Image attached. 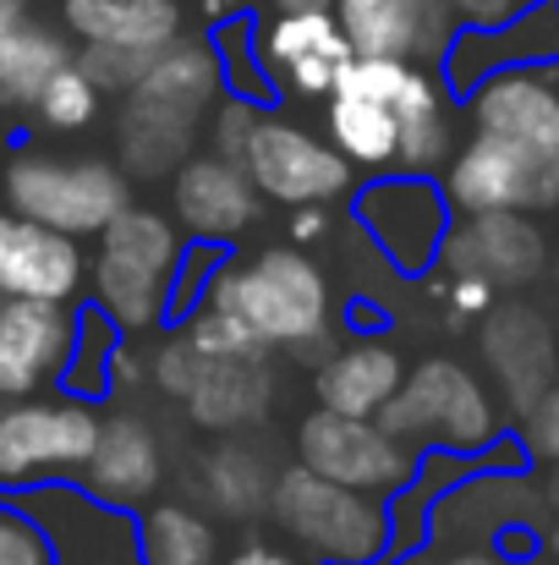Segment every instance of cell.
Wrapping results in <instances>:
<instances>
[{
  "instance_id": "obj_1",
  "label": "cell",
  "mask_w": 559,
  "mask_h": 565,
  "mask_svg": "<svg viewBox=\"0 0 559 565\" xmlns=\"http://www.w3.org/2000/svg\"><path fill=\"white\" fill-rule=\"evenodd\" d=\"M324 138L352 171L433 177L455 154L450 94L417 61L357 55L324 99Z\"/></svg>"
},
{
  "instance_id": "obj_2",
  "label": "cell",
  "mask_w": 559,
  "mask_h": 565,
  "mask_svg": "<svg viewBox=\"0 0 559 565\" xmlns=\"http://www.w3.org/2000/svg\"><path fill=\"white\" fill-rule=\"evenodd\" d=\"M203 302L236 313L264 352H308V363H324L335 347V291L302 247H258L247 258H225Z\"/></svg>"
},
{
  "instance_id": "obj_3",
  "label": "cell",
  "mask_w": 559,
  "mask_h": 565,
  "mask_svg": "<svg viewBox=\"0 0 559 565\" xmlns=\"http://www.w3.org/2000/svg\"><path fill=\"white\" fill-rule=\"evenodd\" d=\"M186 236L165 209L149 203H127L88 253V302L121 330V335H143L154 324H165V297H171V275L182 264Z\"/></svg>"
},
{
  "instance_id": "obj_4",
  "label": "cell",
  "mask_w": 559,
  "mask_h": 565,
  "mask_svg": "<svg viewBox=\"0 0 559 565\" xmlns=\"http://www.w3.org/2000/svg\"><path fill=\"white\" fill-rule=\"evenodd\" d=\"M0 203L6 214L50 225L72 242H94L132 203V182L121 177L116 160H99V154L17 149L0 171Z\"/></svg>"
},
{
  "instance_id": "obj_5",
  "label": "cell",
  "mask_w": 559,
  "mask_h": 565,
  "mask_svg": "<svg viewBox=\"0 0 559 565\" xmlns=\"http://www.w3.org/2000/svg\"><path fill=\"white\" fill-rule=\"evenodd\" d=\"M389 439H400L406 450H450V456H483L499 434V406L488 395V384L455 358H422L411 374L400 379V390L389 395V406L373 417Z\"/></svg>"
},
{
  "instance_id": "obj_6",
  "label": "cell",
  "mask_w": 559,
  "mask_h": 565,
  "mask_svg": "<svg viewBox=\"0 0 559 565\" xmlns=\"http://www.w3.org/2000/svg\"><path fill=\"white\" fill-rule=\"evenodd\" d=\"M269 516L308 555V565H384L389 561V505L286 467L269 494Z\"/></svg>"
},
{
  "instance_id": "obj_7",
  "label": "cell",
  "mask_w": 559,
  "mask_h": 565,
  "mask_svg": "<svg viewBox=\"0 0 559 565\" xmlns=\"http://www.w3.org/2000/svg\"><path fill=\"white\" fill-rule=\"evenodd\" d=\"M99 406L61 390L0 406V494L39 483H77L99 439Z\"/></svg>"
},
{
  "instance_id": "obj_8",
  "label": "cell",
  "mask_w": 559,
  "mask_h": 565,
  "mask_svg": "<svg viewBox=\"0 0 559 565\" xmlns=\"http://www.w3.org/2000/svg\"><path fill=\"white\" fill-rule=\"evenodd\" d=\"M241 171L264 203H280V209H308V203L330 209L357 192V171L330 149L324 132L275 110H258L252 138L241 149Z\"/></svg>"
},
{
  "instance_id": "obj_9",
  "label": "cell",
  "mask_w": 559,
  "mask_h": 565,
  "mask_svg": "<svg viewBox=\"0 0 559 565\" xmlns=\"http://www.w3.org/2000/svg\"><path fill=\"white\" fill-rule=\"evenodd\" d=\"M149 384L182 401L186 423L203 434H241L252 428L269 401H275V374L269 363H219L197 358L182 335H171L160 352H149Z\"/></svg>"
},
{
  "instance_id": "obj_10",
  "label": "cell",
  "mask_w": 559,
  "mask_h": 565,
  "mask_svg": "<svg viewBox=\"0 0 559 565\" xmlns=\"http://www.w3.org/2000/svg\"><path fill=\"white\" fill-rule=\"evenodd\" d=\"M297 467H308L313 478L341 483L352 494L395 500L417 472V450L389 439L368 417H335V412L313 406L297 423Z\"/></svg>"
},
{
  "instance_id": "obj_11",
  "label": "cell",
  "mask_w": 559,
  "mask_h": 565,
  "mask_svg": "<svg viewBox=\"0 0 559 565\" xmlns=\"http://www.w3.org/2000/svg\"><path fill=\"white\" fill-rule=\"evenodd\" d=\"M352 220L363 225V236L378 247V258L395 275H428L439 264L450 225H455V214H450L433 177H395V171L357 182Z\"/></svg>"
},
{
  "instance_id": "obj_12",
  "label": "cell",
  "mask_w": 559,
  "mask_h": 565,
  "mask_svg": "<svg viewBox=\"0 0 559 565\" xmlns=\"http://www.w3.org/2000/svg\"><path fill=\"white\" fill-rule=\"evenodd\" d=\"M50 544V565H143L138 555V516L99 505L77 483H39L6 494Z\"/></svg>"
},
{
  "instance_id": "obj_13",
  "label": "cell",
  "mask_w": 559,
  "mask_h": 565,
  "mask_svg": "<svg viewBox=\"0 0 559 565\" xmlns=\"http://www.w3.org/2000/svg\"><path fill=\"white\" fill-rule=\"evenodd\" d=\"M444 203L450 214H538L559 203V171L538 166L533 154L472 132L444 166Z\"/></svg>"
},
{
  "instance_id": "obj_14",
  "label": "cell",
  "mask_w": 559,
  "mask_h": 565,
  "mask_svg": "<svg viewBox=\"0 0 559 565\" xmlns=\"http://www.w3.org/2000/svg\"><path fill=\"white\" fill-rule=\"evenodd\" d=\"M252 44L258 61L275 83L280 99H302V105H324L330 88L341 83V72L357 61L335 11H275L264 28L252 22Z\"/></svg>"
},
{
  "instance_id": "obj_15",
  "label": "cell",
  "mask_w": 559,
  "mask_h": 565,
  "mask_svg": "<svg viewBox=\"0 0 559 565\" xmlns=\"http://www.w3.org/2000/svg\"><path fill=\"white\" fill-rule=\"evenodd\" d=\"M171 188V220L186 242H203V247H219L230 253L264 214V198L252 192L247 171L236 160H219L208 149H197L182 171L165 182Z\"/></svg>"
},
{
  "instance_id": "obj_16",
  "label": "cell",
  "mask_w": 559,
  "mask_h": 565,
  "mask_svg": "<svg viewBox=\"0 0 559 565\" xmlns=\"http://www.w3.org/2000/svg\"><path fill=\"white\" fill-rule=\"evenodd\" d=\"M88 291V247L0 209V297L77 308Z\"/></svg>"
},
{
  "instance_id": "obj_17",
  "label": "cell",
  "mask_w": 559,
  "mask_h": 565,
  "mask_svg": "<svg viewBox=\"0 0 559 565\" xmlns=\"http://www.w3.org/2000/svg\"><path fill=\"white\" fill-rule=\"evenodd\" d=\"M466 110L483 138H499L533 154L538 166L559 171V83L544 66H522V72H499L477 83L466 94Z\"/></svg>"
},
{
  "instance_id": "obj_18",
  "label": "cell",
  "mask_w": 559,
  "mask_h": 565,
  "mask_svg": "<svg viewBox=\"0 0 559 565\" xmlns=\"http://www.w3.org/2000/svg\"><path fill=\"white\" fill-rule=\"evenodd\" d=\"M160 483H165V439H160V428L143 412H127V406L105 412L94 456L77 472V489L94 494L99 505L143 511V505H154Z\"/></svg>"
},
{
  "instance_id": "obj_19",
  "label": "cell",
  "mask_w": 559,
  "mask_h": 565,
  "mask_svg": "<svg viewBox=\"0 0 559 565\" xmlns=\"http://www.w3.org/2000/svg\"><path fill=\"white\" fill-rule=\"evenodd\" d=\"M352 55L373 61H417L439 66V55L455 39V11L450 0H335L330 6Z\"/></svg>"
},
{
  "instance_id": "obj_20",
  "label": "cell",
  "mask_w": 559,
  "mask_h": 565,
  "mask_svg": "<svg viewBox=\"0 0 559 565\" xmlns=\"http://www.w3.org/2000/svg\"><path fill=\"white\" fill-rule=\"evenodd\" d=\"M559 55V6L544 0L499 28H455L450 50L439 55V83L444 94H472L477 83L522 66H544Z\"/></svg>"
},
{
  "instance_id": "obj_21",
  "label": "cell",
  "mask_w": 559,
  "mask_h": 565,
  "mask_svg": "<svg viewBox=\"0 0 559 565\" xmlns=\"http://www.w3.org/2000/svg\"><path fill=\"white\" fill-rule=\"evenodd\" d=\"M544 264H549V242L533 225V214H466L450 225V236L439 247L444 275H472L494 291L538 280Z\"/></svg>"
},
{
  "instance_id": "obj_22",
  "label": "cell",
  "mask_w": 559,
  "mask_h": 565,
  "mask_svg": "<svg viewBox=\"0 0 559 565\" xmlns=\"http://www.w3.org/2000/svg\"><path fill=\"white\" fill-rule=\"evenodd\" d=\"M477 347H483V363L499 384V395L527 417L549 384L559 379V341L555 324L527 308V302H505V308H488L483 313V330H477Z\"/></svg>"
},
{
  "instance_id": "obj_23",
  "label": "cell",
  "mask_w": 559,
  "mask_h": 565,
  "mask_svg": "<svg viewBox=\"0 0 559 565\" xmlns=\"http://www.w3.org/2000/svg\"><path fill=\"white\" fill-rule=\"evenodd\" d=\"M55 17L83 55H121L138 66L182 39V0H55Z\"/></svg>"
},
{
  "instance_id": "obj_24",
  "label": "cell",
  "mask_w": 559,
  "mask_h": 565,
  "mask_svg": "<svg viewBox=\"0 0 559 565\" xmlns=\"http://www.w3.org/2000/svg\"><path fill=\"white\" fill-rule=\"evenodd\" d=\"M203 121L197 110H182L171 99H154L143 88L121 94L116 110V166L127 182H171L203 143Z\"/></svg>"
},
{
  "instance_id": "obj_25",
  "label": "cell",
  "mask_w": 559,
  "mask_h": 565,
  "mask_svg": "<svg viewBox=\"0 0 559 565\" xmlns=\"http://www.w3.org/2000/svg\"><path fill=\"white\" fill-rule=\"evenodd\" d=\"M72 352V308L0 302V401H33L61 384Z\"/></svg>"
},
{
  "instance_id": "obj_26",
  "label": "cell",
  "mask_w": 559,
  "mask_h": 565,
  "mask_svg": "<svg viewBox=\"0 0 559 565\" xmlns=\"http://www.w3.org/2000/svg\"><path fill=\"white\" fill-rule=\"evenodd\" d=\"M77 61V44L39 0H0V110H28L39 88Z\"/></svg>"
},
{
  "instance_id": "obj_27",
  "label": "cell",
  "mask_w": 559,
  "mask_h": 565,
  "mask_svg": "<svg viewBox=\"0 0 559 565\" xmlns=\"http://www.w3.org/2000/svg\"><path fill=\"white\" fill-rule=\"evenodd\" d=\"M400 379H406V363L384 335H352V341L330 347V358L319 363L313 395L335 417H368L373 423L389 406V395L400 390Z\"/></svg>"
},
{
  "instance_id": "obj_28",
  "label": "cell",
  "mask_w": 559,
  "mask_h": 565,
  "mask_svg": "<svg viewBox=\"0 0 559 565\" xmlns=\"http://www.w3.org/2000/svg\"><path fill=\"white\" fill-rule=\"evenodd\" d=\"M275 461L247 445V439H225L203 456L197 467V494L214 505V516H230V522H247V516H264L269 511V494H275Z\"/></svg>"
},
{
  "instance_id": "obj_29",
  "label": "cell",
  "mask_w": 559,
  "mask_h": 565,
  "mask_svg": "<svg viewBox=\"0 0 559 565\" xmlns=\"http://www.w3.org/2000/svg\"><path fill=\"white\" fill-rule=\"evenodd\" d=\"M138 555L143 565H219V533L203 511L154 500L138 516Z\"/></svg>"
},
{
  "instance_id": "obj_30",
  "label": "cell",
  "mask_w": 559,
  "mask_h": 565,
  "mask_svg": "<svg viewBox=\"0 0 559 565\" xmlns=\"http://www.w3.org/2000/svg\"><path fill=\"white\" fill-rule=\"evenodd\" d=\"M121 347V330L94 308V302H77L72 308V352H66V369H61V395L72 401H88L99 406L110 395V358Z\"/></svg>"
},
{
  "instance_id": "obj_31",
  "label": "cell",
  "mask_w": 559,
  "mask_h": 565,
  "mask_svg": "<svg viewBox=\"0 0 559 565\" xmlns=\"http://www.w3.org/2000/svg\"><path fill=\"white\" fill-rule=\"evenodd\" d=\"M99 116H105V88H99L77 61L61 66V72L39 88V99L28 105V121H33L39 132H50V138H77V132H88Z\"/></svg>"
},
{
  "instance_id": "obj_32",
  "label": "cell",
  "mask_w": 559,
  "mask_h": 565,
  "mask_svg": "<svg viewBox=\"0 0 559 565\" xmlns=\"http://www.w3.org/2000/svg\"><path fill=\"white\" fill-rule=\"evenodd\" d=\"M208 44H214L219 83H225V94H230V99H241V105H252V110H269V105L280 99V94H275V83H269V72H264V61H258V44H252V17L219 22Z\"/></svg>"
},
{
  "instance_id": "obj_33",
  "label": "cell",
  "mask_w": 559,
  "mask_h": 565,
  "mask_svg": "<svg viewBox=\"0 0 559 565\" xmlns=\"http://www.w3.org/2000/svg\"><path fill=\"white\" fill-rule=\"evenodd\" d=\"M176 335H182L197 358H219V363H269V352L258 347V335H252L236 313H225V308H214V302H197V308L182 319Z\"/></svg>"
},
{
  "instance_id": "obj_34",
  "label": "cell",
  "mask_w": 559,
  "mask_h": 565,
  "mask_svg": "<svg viewBox=\"0 0 559 565\" xmlns=\"http://www.w3.org/2000/svg\"><path fill=\"white\" fill-rule=\"evenodd\" d=\"M225 258L230 253H219V247H203V242H186L182 247V264H176V275H171V297H165V324H182L186 313L208 297V286H214V275L225 269Z\"/></svg>"
},
{
  "instance_id": "obj_35",
  "label": "cell",
  "mask_w": 559,
  "mask_h": 565,
  "mask_svg": "<svg viewBox=\"0 0 559 565\" xmlns=\"http://www.w3.org/2000/svg\"><path fill=\"white\" fill-rule=\"evenodd\" d=\"M252 121H258V110L225 94V99L208 110V121H203L208 154H219V160H236V166H241V149H247V138H252Z\"/></svg>"
},
{
  "instance_id": "obj_36",
  "label": "cell",
  "mask_w": 559,
  "mask_h": 565,
  "mask_svg": "<svg viewBox=\"0 0 559 565\" xmlns=\"http://www.w3.org/2000/svg\"><path fill=\"white\" fill-rule=\"evenodd\" d=\"M0 565H50L44 533L0 494Z\"/></svg>"
},
{
  "instance_id": "obj_37",
  "label": "cell",
  "mask_w": 559,
  "mask_h": 565,
  "mask_svg": "<svg viewBox=\"0 0 559 565\" xmlns=\"http://www.w3.org/2000/svg\"><path fill=\"white\" fill-rule=\"evenodd\" d=\"M439 297H444V308H450L455 324H461V319H483V313L494 308V286H483V280H472V275H444Z\"/></svg>"
},
{
  "instance_id": "obj_38",
  "label": "cell",
  "mask_w": 559,
  "mask_h": 565,
  "mask_svg": "<svg viewBox=\"0 0 559 565\" xmlns=\"http://www.w3.org/2000/svg\"><path fill=\"white\" fill-rule=\"evenodd\" d=\"M527 445H533V456L559 467V379L549 384V395L527 412Z\"/></svg>"
},
{
  "instance_id": "obj_39",
  "label": "cell",
  "mask_w": 559,
  "mask_h": 565,
  "mask_svg": "<svg viewBox=\"0 0 559 565\" xmlns=\"http://www.w3.org/2000/svg\"><path fill=\"white\" fill-rule=\"evenodd\" d=\"M533 6H544V0H450V11H455L461 28H499V22L533 11Z\"/></svg>"
},
{
  "instance_id": "obj_40",
  "label": "cell",
  "mask_w": 559,
  "mask_h": 565,
  "mask_svg": "<svg viewBox=\"0 0 559 565\" xmlns=\"http://www.w3.org/2000/svg\"><path fill=\"white\" fill-rule=\"evenodd\" d=\"M138 384H149V358H138L132 347H127V335H121V347H116V358H110V395L116 390H138ZM105 395V401H110Z\"/></svg>"
},
{
  "instance_id": "obj_41",
  "label": "cell",
  "mask_w": 559,
  "mask_h": 565,
  "mask_svg": "<svg viewBox=\"0 0 559 565\" xmlns=\"http://www.w3.org/2000/svg\"><path fill=\"white\" fill-rule=\"evenodd\" d=\"M291 242L297 247H308V242H324L330 236V209L324 203H308V209H291Z\"/></svg>"
},
{
  "instance_id": "obj_42",
  "label": "cell",
  "mask_w": 559,
  "mask_h": 565,
  "mask_svg": "<svg viewBox=\"0 0 559 565\" xmlns=\"http://www.w3.org/2000/svg\"><path fill=\"white\" fill-rule=\"evenodd\" d=\"M230 565H308V561H297V555L280 550V544H241V550L230 555Z\"/></svg>"
},
{
  "instance_id": "obj_43",
  "label": "cell",
  "mask_w": 559,
  "mask_h": 565,
  "mask_svg": "<svg viewBox=\"0 0 559 565\" xmlns=\"http://www.w3.org/2000/svg\"><path fill=\"white\" fill-rule=\"evenodd\" d=\"M400 565H499V561L483 555V550H461V555H417V561H400Z\"/></svg>"
},
{
  "instance_id": "obj_44",
  "label": "cell",
  "mask_w": 559,
  "mask_h": 565,
  "mask_svg": "<svg viewBox=\"0 0 559 565\" xmlns=\"http://www.w3.org/2000/svg\"><path fill=\"white\" fill-rule=\"evenodd\" d=\"M197 6H203V17H208L214 28H219V22H236V17H252L247 0H197Z\"/></svg>"
},
{
  "instance_id": "obj_45",
  "label": "cell",
  "mask_w": 559,
  "mask_h": 565,
  "mask_svg": "<svg viewBox=\"0 0 559 565\" xmlns=\"http://www.w3.org/2000/svg\"><path fill=\"white\" fill-rule=\"evenodd\" d=\"M275 11H330L335 0H269Z\"/></svg>"
},
{
  "instance_id": "obj_46",
  "label": "cell",
  "mask_w": 559,
  "mask_h": 565,
  "mask_svg": "<svg viewBox=\"0 0 559 565\" xmlns=\"http://www.w3.org/2000/svg\"><path fill=\"white\" fill-rule=\"evenodd\" d=\"M549 550H555V561H559V527H555V533H549Z\"/></svg>"
},
{
  "instance_id": "obj_47",
  "label": "cell",
  "mask_w": 559,
  "mask_h": 565,
  "mask_svg": "<svg viewBox=\"0 0 559 565\" xmlns=\"http://www.w3.org/2000/svg\"><path fill=\"white\" fill-rule=\"evenodd\" d=\"M0 143H6V110H0Z\"/></svg>"
},
{
  "instance_id": "obj_48",
  "label": "cell",
  "mask_w": 559,
  "mask_h": 565,
  "mask_svg": "<svg viewBox=\"0 0 559 565\" xmlns=\"http://www.w3.org/2000/svg\"><path fill=\"white\" fill-rule=\"evenodd\" d=\"M0 302H6V297H0Z\"/></svg>"
},
{
  "instance_id": "obj_49",
  "label": "cell",
  "mask_w": 559,
  "mask_h": 565,
  "mask_svg": "<svg viewBox=\"0 0 559 565\" xmlns=\"http://www.w3.org/2000/svg\"><path fill=\"white\" fill-rule=\"evenodd\" d=\"M555 6H559V0H555Z\"/></svg>"
}]
</instances>
